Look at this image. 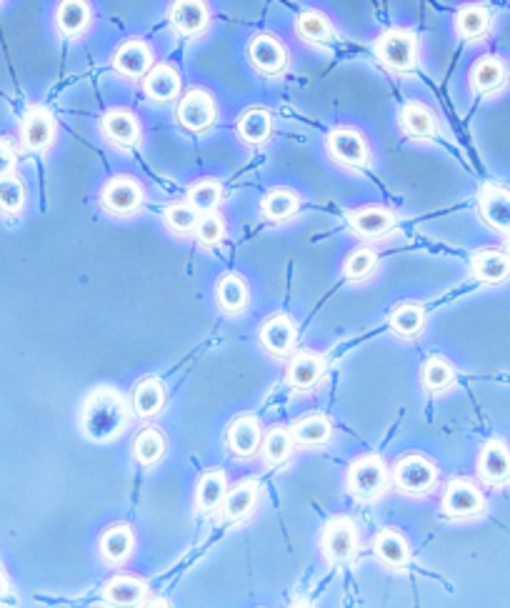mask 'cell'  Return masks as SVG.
Instances as JSON below:
<instances>
[{"label":"cell","mask_w":510,"mask_h":608,"mask_svg":"<svg viewBox=\"0 0 510 608\" xmlns=\"http://www.w3.org/2000/svg\"><path fill=\"white\" fill-rule=\"evenodd\" d=\"M128 403L113 386H100L88 393L80 408V428L90 441H113L128 426Z\"/></svg>","instance_id":"1"},{"label":"cell","mask_w":510,"mask_h":608,"mask_svg":"<svg viewBox=\"0 0 510 608\" xmlns=\"http://www.w3.org/2000/svg\"><path fill=\"white\" fill-rule=\"evenodd\" d=\"M375 58L393 73H410L420 66V41L415 33L390 28L375 41Z\"/></svg>","instance_id":"2"},{"label":"cell","mask_w":510,"mask_h":608,"mask_svg":"<svg viewBox=\"0 0 510 608\" xmlns=\"http://www.w3.org/2000/svg\"><path fill=\"white\" fill-rule=\"evenodd\" d=\"M388 481V466L383 463V458L363 456L355 463H350L348 476H345V488H348L350 496L373 501V498H378L385 491Z\"/></svg>","instance_id":"3"},{"label":"cell","mask_w":510,"mask_h":608,"mask_svg":"<svg viewBox=\"0 0 510 608\" xmlns=\"http://www.w3.org/2000/svg\"><path fill=\"white\" fill-rule=\"evenodd\" d=\"M325 148H328V156L333 158L338 166L348 168V171H363L370 163L368 141H365L363 133L355 131V128H333V131L328 133V138H325Z\"/></svg>","instance_id":"4"},{"label":"cell","mask_w":510,"mask_h":608,"mask_svg":"<svg viewBox=\"0 0 510 608\" xmlns=\"http://www.w3.org/2000/svg\"><path fill=\"white\" fill-rule=\"evenodd\" d=\"M145 193L135 178L115 176L100 191V206L105 213L115 218H130L143 208Z\"/></svg>","instance_id":"5"},{"label":"cell","mask_w":510,"mask_h":608,"mask_svg":"<svg viewBox=\"0 0 510 608\" xmlns=\"http://www.w3.org/2000/svg\"><path fill=\"white\" fill-rule=\"evenodd\" d=\"M320 551L330 563H348L358 553V528L348 516L330 518L320 533Z\"/></svg>","instance_id":"6"},{"label":"cell","mask_w":510,"mask_h":608,"mask_svg":"<svg viewBox=\"0 0 510 608\" xmlns=\"http://www.w3.org/2000/svg\"><path fill=\"white\" fill-rule=\"evenodd\" d=\"M393 483L408 496H423L438 483V466L425 456H405L395 463Z\"/></svg>","instance_id":"7"},{"label":"cell","mask_w":510,"mask_h":608,"mask_svg":"<svg viewBox=\"0 0 510 608\" xmlns=\"http://www.w3.org/2000/svg\"><path fill=\"white\" fill-rule=\"evenodd\" d=\"M218 121L215 98L203 88H193L178 103V123L190 133H205Z\"/></svg>","instance_id":"8"},{"label":"cell","mask_w":510,"mask_h":608,"mask_svg":"<svg viewBox=\"0 0 510 608\" xmlns=\"http://www.w3.org/2000/svg\"><path fill=\"white\" fill-rule=\"evenodd\" d=\"M58 136V123L53 113L43 106H33L25 111L20 121V143L30 153H45L55 143Z\"/></svg>","instance_id":"9"},{"label":"cell","mask_w":510,"mask_h":608,"mask_svg":"<svg viewBox=\"0 0 510 608\" xmlns=\"http://www.w3.org/2000/svg\"><path fill=\"white\" fill-rule=\"evenodd\" d=\"M485 511V496L473 481L453 478L443 491V513L450 518H475Z\"/></svg>","instance_id":"10"},{"label":"cell","mask_w":510,"mask_h":608,"mask_svg":"<svg viewBox=\"0 0 510 608\" xmlns=\"http://www.w3.org/2000/svg\"><path fill=\"white\" fill-rule=\"evenodd\" d=\"M478 213L485 226L510 236V188L500 183H485L478 193Z\"/></svg>","instance_id":"11"},{"label":"cell","mask_w":510,"mask_h":608,"mask_svg":"<svg viewBox=\"0 0 510 608\" xmlns=\"http://www.w3.org/2000/svg\"><path fill=\"white\" fill-rule=\"evenodd\" d=\"M100 133L110 146L120 148V151H133L140 146V121L135 113L125 111V108H113L100 118Z\"/></svg>","instance_id":"12"},{"label":"cell","mask_w":510,"mask_h":608,"mask_svg":"<svg viewBox=\"0 0 510 608\" xmlns=\"http://www.w3.org/2000/svg\"><path fill=\"white\" fill-rule=\"evenodd\" d=\"M248 61L263 76H280L288 66V51L270 33H258L248 43Z\"/></svg>","instance_id":"13"},{"label":"cell","mask_w":510,"mask_h":608,"mask_svg":"<svg viewBox=\"0 0 510 608\" xmlns=\"http://www.w3.org/2000/svg\"><path fill=\"white\" fill-rule=\"evenodd\" d=\"M478 476L488 486L500 488L510 483V446L500 438H490L480 448L478 456Z\"/></svg>","instance_id":"14"},{"label":"cell","mask_w":510,"mask_h":608,"mask_svg":"<svg viewBox=\"0 0 510 608\" xmlns=\"http://www.w3.org/2000/svg\"><path fill=\"white\" fill-rule=\"evenodd\" d=\"M168 23L178 36H200L210 23L208 3L205 0H173L168 8Z\"/></svg>","instance_id":"15"},{"label":"cell","mask_w":510,"mask_h":608,"mask_svg":"<svg viewBox=\"0 0 510 608\" xmlns=\"http://www.w3.org/2000/svg\"><path fill=\"white\" fill-rule=\"evenodd\" d=\"M113 68L118 76L128 78V81H143L145 73L153 68V51L140 38H130L115 48Z\"/></svg>","instance_id":"16"},{"label":"cell","mask_w":510,"mask_h":608,"mask_svg":"<svg viewBox=\"0 0 510 608\" xmlns=\"http://www.w3.org/2000/svg\"><path fill=\"white\" fill-rule=\"evenodd\" d=\"M468 83L475 96H493L508 86V66L498 56L478 58L470 68Z\"/></svg>","instance_id":"17"},{"label":"cell","mask_w":510,"mask_h":608,"mask_svg":"<svg viewBox=\"0 0 510 608\" xmlns=\"http://www.w3.org/2000/svg\"><path fill=\"white\" fill-rule=\"evenodd\" d=\"M225 441H228L230 453H235L238 458L255 456L260 451V443H263V431H260L258 418L250 416V413L235 418L228 426Z\"/></svg>","instance_id":"18"},{"label":"cell","mask_w":510,"mask_h":608,"mask_svg":"<svg viewBox=\"0 0 510 608\" xmlns=\"http://www.w3.org/2000/svg\"><path fill=\"white\" fill-rule=\"evenodd\" d=\"M400 131L410 138V141H430L438 136V118L430 111L425 103H405L398 113Z\"/></svg>","instance_id":"19"},{"label":"cell","mask_w":510,"mask_h":608,"mask_svg":"<svg viewBox=\"0 0 510 608\" xmlns=\"http://www.w3.org/2000/svg\"><path fill=\"white\" fill-rule=\"evenodd\" d=\"M325 378V358L320 353H295L288 366V383L295 391H313Z\"/></svg>","instance_id":"20"},{"label":"cell","mask_w":510,"mask_h":608,"mask_svg":"<svg viewBox=\"0 0 510 608\" xmlns=\"http://www.w3.org/2000/svg\"><path fill=\"white\" fill-rule=\"evenodd\" d=\"M295 338H298V328L285 316H270L260 326V343L270 356H290L295 348Z\"/></svg>","instance_id":"21"},{"label":"cell","mask_w":510,"mask_h":608,"mask_svg":"<svg viewBox=\"0 0 510 608\" xmlns=\"http://www.w3.org/2000/svg\"><path fill=\"white\" fill-rule=\"evenodd\" d=\"M143 91L153 103H170L180 93V73L168 63H153L143 76Z\"/></svg>","instance_id":"22"},{"label":"cell","mask_w":510,"mask_h":608,"mask_svg":"<svg viewBox=\"0 0 510 608\" xmlns=\"http://www.w3.org/2000/svg\"><path fill=\"white\" fill-rule=\"evenodd\" d=\"M470 271L473 278L488 286H498V283L510 278V253L498 251V248H483L470 261Z\"/></svg>","instance_id":"23"},{"label":"cell","mask_w":510,"mask_h":608,"mask_svg":"<svg viewBox=\"0 0 510 608\" xmlns=\"http://www.w3.org/2000/svg\"><path fill=\"white\" fill-rule=\"evenodd\" d=\"M348 223L358 236L363 238H380L388 236L395 228V216L383 206H365L358 211L348 213Z\"/></svg>","instance_id":"24"},{"label":"cell","mask_w":510,"mask_h":608,"mask_svg":"<svg viewBox=\"0 0 510 608\" xmlns=\"http://www.w3.org/2000/svg\"><path fill=\"white\" fill-rule=\"evenodd\" d=\"M90 21H93V11H90L88 0H60L55 8V28L65 38L83 36Z\"/></svg>","instance_id":"25"},{"label":"cell","mask_w":510,"mask_h":608,"mask_svg":"<svg viewBox=\"0 0 510 608\" xmlns=\"http://www.w3.org/2000/svg\"><path fill=\"white\" fill-rule=\"evenodd\" d=\"M133 548H135V533L128 523H115V526H110L98 541L100 556H103L108 563H113V566L128 561Z\"/></svg>","instance_id":"26"},{"label":"cell","mask_w":510,"mask_h":608,"mask_svg":"<svg viewBox=\"0 0 510 608\" xmlns=\"http://www.w3.org/2000/svg\"><path fill=\"white\" fill-rule=\"evenodd\" d=\"M258 496H260V486L253 481V478H250V481L238 483L233 491L225 493L223 516L233 523L245 521V518H248L255 508H258Z\"/></svg>","instance_id":"27"},{"label":"cell","mask_w":510,"mask_h":608,"mask_svg":"<svg viewBox=\"0 0 510 608\" xmlns=\"http://www.w3.org/2000/svg\"><path fill=\"white\" fill-rule=\"evenodd\" d=\"M373 551L375 556H378V561L383 563V566L393 568V571H400V568L408 566L410 561L408 541H405L398 531H390V528H385V531H380L378 536L373 538Z\"/></svg>","instance_id":"28"},{"label":"cell","mask_w":510,"mask_h":608,"mask_svg":"<svg viewBox=\"0 0 510 608\" xmlns=\"http://www.w3.org/2000/svg\"><path fill=\"white\" fill-rule=\"evenodd\" d=\"M235 131H238L240 141L248 143V146H263L270 138V133H273V118H270V113L265 108H248L238 118V123H235Z\"/></svg>","instance_id":"29"},{"label":"cell","mask_w":510,"mask_h":608,"mask_svg":"<svg viewBox=\"0 0 510 608\" xmlns=\"http://www.w3.org/2000/svg\"><path fill=\"white\" fill-rule=\"evenodd\" d=\"M165 401H168V391L160 378L148 376L133 388V408L140 418L158 416L165 408Z\"/></svg>","instance_id":"30"},{"label":"cell","mask_w":510,"mask_h":608,"mask_svg":"<svg viewBox=\"0 0 510 608\" xmlns=\"http://www.w3.org/2000/svg\"><path fill=\"white\" fill-rule=\"evenodd\" d=\"M453 28L463 41H478L490 31V11L480 3H468L455 13Z\"/></svg>","instance_id":"31"},{"label":"cell","mask_w":510,"mask_h":608,"mask_svg":"<svg viewBox=\"0 0 510 608\" xmlns=\"http://www.w3.org/2000/svg\"><path fill=\"white\" fill-rule=\"evenodd\" d=\"M148 593L145 583L135 576H115L103 588V601L108 606H140Z\"/></svg>","instance_id":"32"},{"label":"cell","mask_w":510,"mask_h":608,"mask_svg":"<svg viewBox=\"0 0 510 608\" xmlns=\"http://www.w3.org/2000/svg\"><path fill=\"white\" fill-rule=\"evenodd\" d=\"M293 441L303 448H320L333 438V426L325 416L320 413H313V416H303L293 428Z\"/></svg>","instance_id":"33"},{"label":"cell","mask_w":510,"mask_h":608,"mask_svg":"<svg viewBox=\"0 0 510 608\" xmlns=\"http://www.w3.org/2000/svg\"><path fill=\"white\" fill-rule=\"evenodd\" d=\"M300 196L290 188H275V191L265 193L260 201V213L268 218L270 223H285L298 213Z\"/></svg>","instance_id":"34"},{"label":"cell","mask_w":510,"mask_h":608,"mask_svg":"<svg viewBox=\"0 0 510 608\" xmlns=\"http://www.w3.org/2000/svg\"><path fill=\"white\" fill-rule=\"evenodd\" d=\"M293 446H295L293 433H290L288 428H283V426L270 428V431L263 436V443H260V453H263L265 466L283 468L285 463L290 461Z\"/></svg>","instance_id":"35"},{"label":"cell","mask_w":510,"mask_h":608,"mask_svg":"<svg viewBox=\"0 0 510 608\" xmlns=\"http://www.w3.org/2000/svg\"><path fill=\"white\" fill-rule=\"evenodd\" d=\"M333 23L320 11H303L295 18V36L310 46H323L333 38Z\"/></svg>","instance_id":"36"},{"label":"cell","mask_w":510,"mask_h":608,"mask_svg":"<svg viewBox=\"0 0 510 608\" xmlns=\"http://www.w3.org/2000/svg\"><path fill=\"white\" fill-rule=\"evenodd\" d=\"M215 298H218V306L225 313H230V316L243 313L245 306H248V283L240 276H235V273H228V276H223L218 281Z\"/></svg>","instance_id":"37"},{"label":"cell","mask_w":510,"mask_h":608,"mask_svg":"<svg viewBox=\"0 0 510 608\" xmlns=\"http://www.w3.org/2000/svg\"><path fill=\"white\" fill-rule=\"evenodd\" d=\"M225 473L223 471H205L203 476H200L198 488H195V506H198V511L210 513L215 511V508L223 506V498H225Z\"/></svg>","instance_id":"38"},{"label":"cell","mask_w":510,"mask_h":608,"mask_svg":"<svg viewBox=\"0 0 510 608\" xmlns=\"http://www.w3.org/2000/svg\"><path fill=\"white\" fill-rule=\"evenodd\" d=\"M165 438L158 428H143V431L135 436L133 443V456L140 466H155V463L163 461L165 456Z\"/></svg>","instance_id":"39"},{"label":"cell","mask_w":510,"mask_h":608,"mask_svg":"<svg viewBox=\"0 0 510 608\" xmlns=\"http://www.w3.org/2000/svg\"><path fill=\"white\" fill-rule=\"evenodd\" d=\"M420 383L428 393H443L455 383V368L445 358L433 356L420 368Z\"/></svg>","instance_id":"40"},{"label":"cell","mask_w":510,"mask_h":608,"mask_svg":"<svg viewBox=\"0 0 510 608\" xmlns=\"http://www.w3.org/2000/svg\"><path fill=\"white\" fill-rule=\"evenodd\" d=\"M200 221V213L190 203H170L163 211V223L175 236H190Z\"/></svg>","instance_id":"41"},{"label":"cell","mask_w":510,"mask_h":608,"mask_svg":"<svg viewBox=\"0 0 510 608\" xmlns=\"http://www.w3.org/2000/svg\"><path fill=\"white\" fill-rule=\"evenodd\" d=\"M390 326L403 338L418 336L425 326V311L418 303H403V306L395 308L393 316H390Z\"/></svg>","instance_id":"42"},{"label":"cell","mask_w":510,"mask_h":608,"mask_svg":"<svg viewBox=\"0 0 510 608\" xmlns=\"http://www.w3.org/2000/svg\"><path fill=\"white\" fill-rule=\"evenodd\" d=\"M220 201H223V188L218 181H198L195 186L188 188V203L198 213H213L218 211Z\"/></svg>","instance_id":"43"},{"label":"cell","mask_w":510,"mask_h":608,"mask_svg":"<svg viewBox=\"0 0 510 608\" xmlns=\"http://www.w3.org/2000/svg\"><path fill=\"white\" fill-rule=\"evenodd\" d=\"M375 268H378V256H375V251L360 246L355 248V251H350L348 258H345L343 276L348 278V281H365Z\"/></svg>","instance_id":"44"},{"label":"cell","mask_w":510,"mask_h":608,"mask_svg":"<svg viewBox=\"0 0 510 608\" xmlns=\"http://www.w3.org/2000/svg\"><path fill=\"white\" fill-rule=\"evenodd\" d=\"M25 206V186L18 176H0V213L18 216Z\"/></svg>","instance_id":"45"},{"label":"cell","mask_w":510,"mask_h":608,"mask_svg":"<svg viewBox=\"0 0 510 608\" xmlns=\"http://www.w3.org/2000/svg\"><path fill=\"white\" fill-rule=\"evenodd\" d=\"M193 233H195V238H198L200 246L218 248V246H223V241H225V221L215 211L203 213Z\"/></svg>","instance_id":"46"},{"label":"cell","mask_w":510,"mask_h":608,"mask_svg":"<svg viewBox=\"0 0 510 608\" xmlns=\"http://www.w3.org/2000/svg\"><path fill=\"white\" fill-rule=\"evenodd\" d=\"M15 163H18L15 146L8 138H0V176H10L15 171Z\"/></svg>","instance_id":"47"},{"label":"cell","mask_w":510,"mask_h":608,"mask_svg":"<svg viewBox=\"0 0 510 608\" xmlns=\"http://www.w3.org/2000/svg\"><path fill=\"white\" fill-rule=\"evenodd\" d=\"M5 591H8V576H5V571L0 568V596H3Z\"/></svg>","instance_id":"48"}]
</instances>
